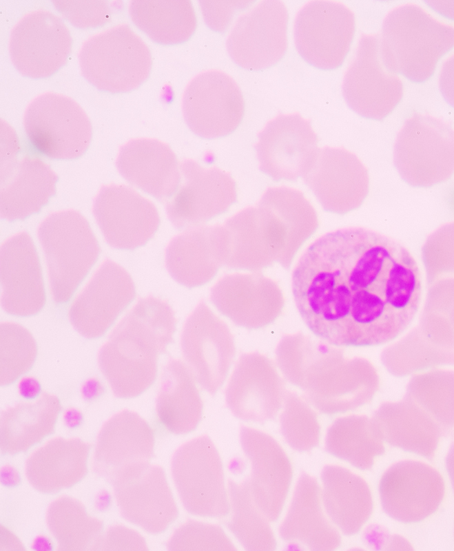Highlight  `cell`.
<instances>
[{
    "instance_id": "obj_3",
    "label": "cell",
    "mask_w": 454,
    "mask_h": 551,
    "mask_svg": "<svg viewBox=\"0 0 454 551\" xmlns=\"http://www.w3.org/2000/svg\"><path fill=\"white\" fill-rule=\"evenodd\" d=\"M385 65L415 83L431 78L441 58L453 47V26L414 3L393 8L385 17L380 37Z\"/></svg>"
},
{
    "instance_id": "obj_13",
    "label": "cell",
    "mask_w": 454,
    "mask_h": 551,
    "mask_svg": "<svg viewBox=\"0 0 454 551\" xmlns=\"http://www.w3.org/2000/svg\"><path fill=\"white\" fill-rule=\"evenodd\" d=\"M179 167L177 187L164 201L168 218L176 227L206 222L225 213L236 201V185L228 173L203 167L193 160H185Z\"/></svg>"
},
{
    "instance_id": "obj_7",
    "label": "cell",
    "mask_w": 454,
    "mask_h": 551,
    "mask_svg": "<svg viewBox=\"0 0 454 551\" xmlns=\"http://www.w3.org/2000/svg\"><path fill=\"white\" fill-rule=\"evenodd\" d=\"M26 136L41 154L55 159H74L87 149L92 136L83 107L63 94L45 92L35 97L23 115Z\"/></svg>"
},
{
    "instance_id": "obj_5",
    "label": "cell",
    "mask_w": 454,
    "mask_h": 551,
    "mask_svg": "<svg viewBox=\"0 0 454 551\" xmlns=\"http://www.w3.org/2000/svg\"><path fill=\"white\" fill-rule=\"evenodd\" d=\"M83 76L98 89L127 92L149 76L152 65L146 43L127 24L112 26L88 38L79 53Z\"/></svg>"
},
{
    "instance_id": "obj_40",
    "label": "cell",
    "mask_w": 454,
    "mask_h": 551,
    "mask_svg": "<svg viewBox=\"0 0 454 551\" xmlns=\"http://www.w3.org/2000/svg\"><path fill=\"white\" fill-rule=\"evenodd\" d=\"M1 386L14 383L32 366L37 354L34 337L24 326L14 322L0 326Z\"/></svg>"
},
{
    "instance_id": "obj_34",
    "label": "cell",
    "mask_w": 454,
    "mask_h": 551,
    "mask_svg": "<svg viewBox=\"0 0 454 551\" xmlns=\"http://www.w3.org/2000/svg\"><path fill=\"white\" fill-rule=\"evenodd\" d=\"M129 13L133 22L154 41L174 45L194 33L197 19L190 1L134 0Z\"/></svg>"
},
{
    "instance_id": "obj_37",
    "label": "cell",
    "mask_w": 454,
    "mask_h": 551,
    "mask_svg": "<svg viewBox=\"0 0 454 551\" xmlns=\"http://www.w3.org/2000/svg\"><path fill=\"white\" fill-rule=\"evenodd\" d=\"M227 487L231 514L229 530L247 550H276L274 532L252 497L249 480L238 483L229 479Z\"/></svg>"
},
{
    "instance_id": "obj_26",
    "label": "cell",
    "mask_w": 454,
    "mask_h": 551,
    "mask_svg": "<svg viewBox=\"0 0 454 551\" xmlns=\"http://www.w3.org/2000/svg\"><path fill=\"white\" fill-rule=\"evenodd\" d=\"M279 534L287 542L314 551L335 550L340 545V535L323 511L321 489L311 475L299 477Z\"/></svg>"
},
{
    "instance_id": "obj_27",
    "label": "cell",
    "mask_w": 454,
    "mask_h": 551,
    "mask_svg": "<svg viewBox=\"0 0 454 551\" xmlns=\"http://www.w3.org/2000/svg\"><path fill=\"white\" fill-rule=\"evenodd\" d=\"M362 169L353 154L327 147L319 149L303 176L327 210L344 214L355 209L360 199Z\"/></svg>"
},
{
    "instance_id": "obj_43",
    "label": "cell",
    "mask_w": 454,
    "mask_h": 551,
    "mask_svg": "<svg viewBox=\"0 0 454 551\" xmlns=\"http://www.w3.org/2000/svg\"><path fill=\"white\" fill-rule=\"evenodd\" d=\"M52 3L72 24L81 28L102 25L112 15V9L107 1L56 0Z\"/></svg>"
},
{
    "instance_id": "obj_1",
    "label": "cell",
    "mask_w": 454,
    "mask_h": 551,
    "mask_svg": "<svg viewBox=\"0 0 454 551\" xmlns=\"http://www.w3.org/2000/svg\"><path fill=\"white\" fill-rule=\"evenodd\" d=\"M299 313L318 337L338 346H374L402 334L422 300L419 266L397 240L360 227L325 233L292 274Z\"/></svg>"
},
{
    "instance_id": "obj_22",
    "label": "cell",
    "mask_w": 454,
    "mask_h": 551,
    "mask_svg": "<svg viewBox=\"0 0 454 551\" xmlns=\"http://www.w3.org/2000/svg\"><path fill=\"white\" fill-rule=\"evenodd\" d=\"M154 435L136 413L123 410L102 426L94 455L93 468L110 482L126 469L149 463L154 456Z\"/></svg>"
},
{
    "instance_id": "obj_24",
    "label": "cell",
    "mask_w": 454,
    "mask_h": 551,
    "mask_svg": "<svg viewBox=\"0 0 454 551\" xmlns=\"http://www.w3.org/2000/svg\"><path fill=\"white\" fill-rule=\"evenodd\" d=\"M225 260L221 225L193 226L175 236L165 251V264L172 277L193 288L204 284Z\"/></svg>"
},
{
    "instance_id": "obj_50",
    "label": "cell",
    "mask_w": 454,
    "mask_h": 551,
    "mask_svg": "<svg viewBox=\"0 0 454 551\" xmlns=\"http://www.w3.org/2000/svg\"><path fill=\"white\" fill-rule=\"evenodd\" d=\"M34 550H50L52 548V543L49 539L45 536L37 537L32 544Z\"/></svg>"
},
{
    "instance_id": "obj_6",
    "label": "cell",
    "mask_w": 454,
    "mask_h": 551,
    "mask_svg": "<svg viewBox=\"0 0 454 551\" xmlns=\"http://www.w3.org/2000/svg\"><path fill=\"white\" fill-rule=\"evenodd\" d=\"M171 469L180 499L189 513L207 518L229 514L223 462L209 437L198 436L181 445L172 457Z\"/></svg>"
},
{
    "instance_id": "obj_20",
    "label": "cell",
    "mask_w": 454,
    "mask_h": 551,
    "mask_svg": "<svg viewBox=\"0 0 454 551\" xmlns=\"http://www.w3.org/2000/svg\"><path fill=\"white\" fill-rule=\"evenodd\" d=\"M181 348L198 382L214 393L223 382L234 354V346L227 326L203 302L184 324Z\"/></svg>"
},
{
    "instance_id": "obj_23",
    "label": "cell",
    "mask_w": 454,
    "mask_h": 551,
    "mask_svg": "<svg viewBox=\"0 0 454 551\" xmlns=\"http://www.w3.org/2000/svg\"><path fill=\"white\" fill-rule=\"evenodd\" d=\"M58 176L37 156L1 163V216L21 220L35 214L55 194Z\"/></svg>"
},
{
    "instance_id": "obj_44",
    "label": "cell",
    "mask_w": 454,
    "mask_h": 551,
    "mask_svg": "<svg viewBox=\"0 0 454 551\" xmlns=\"http://www.w3.org/2000/svg\"><path fill=\"white\" fill-rule=\"evenodd\" d=\"M251 1H201L202 12L206 23L217 32L225 31L235 14L249 5Z\"/></svg>"
},
{
    "instance_id": "obj_14",
    "label": "cell",
    "mask_w": 454,
    "mask_h": 551,
    "mask_svg": "<svg viewBox=\"0 0 454 551\" xmlns=\"http://www.w3.org/2000/svg\"><path fill=\"white\" fill-rule=\"evenodd\" d=\"M288 10L278 0L259 2L241 16L227 40L234 61L249 70H260L277 63L288 45Z\"/></svg>"
},
{
    "instance_id": "obj_2",
    "label": "cell",
    "mask_w": 454,
    "mask_h": 551,
    "mask_svg": "<svg viewBox=\"0 0 454 551\" xmlns=\"http://www.w3.org/2000/svg\"><path fill=\"white\" fill-rule=\"evenodd\" d=\"M177 320L169 304L153 296L140 298L99 350L98 363L114 395L129 399L154 382L158 360L173 342Z\"/></svg>"
},
{
    "instance_id": "obj_16",
    "label": "cell",
    "mask_w": 454,
    "mask_h": 551,
    "mask_svg": "<svg viewBox=\"0 0 454 551\" xmlns=\"http://www.w3.org/2000/svg\"><path fill=\"white\" fill-rule=\"evenodd\" d=\"M379 492L382 508L389 517L411 523L424 520L438 509L445 484L440 472L431 466L404 460L383 474Z\"/></svg>"
},
{
    "instance_id": "obj_25",
    "label": "cell",
    "mask_w": 454,
    "mask_h": 551,
    "mask_svg": "<svg viewBox=\"0 0 454 551\" xmlns=\"http://www.w3.org/2000/svg\"><path fill=\"white\" fill-rule=\"evenodd\" d=\"M116 167L131 184L163 202L180 181V164L172 148L154 138L132 139L120 149Z\"/></svg>"
},
{
    "instance_id": "obj_33",
    "label": "cell",
    "mask_w": 454,
    "mask_h": 551,
    "mask_svg": "<svg viewBox=\"0 0 454 551\" xmlns=\"http://www.w3.org/2000/svg\"><path fill=\"white\" fill-rule=\"evenodd\" d=\"M61 410L59 398L43 393L34 402H23L2 412L1 448L3 453L24 451L54 430Z\"/></svg>"
},
{
    "instance_id": "obj_38",
    "label": "cell",
    "mask_w": 454,
    "mask_h": 551,
    "mask_svg": "<svg viewBox=\"0 0 454 551\" xmlns=\"http://www.w3.org/2000/svg\"><path fill=\"white\" fill-rule=\"evenodd\" d=\"M47 522L61 550H82L100 545L102 522L90 517L81 503L72 498L63 497L52 502Z\"/></svg>"
},
{
    "instance_id": "obj_30",
    "label": "cell",
    "mask_w": 454,
    "mask_h": 551,
    "mask_svg": "<svg viewBox=\"0 0 454 551\" xmlns=\"http://www.w3.org/2000/svg\"><path fill=\"white\" fill-rule=\"evenodd\" d=\"M89 446L79 439L56 437L28 457L26 475L44 492H54L79 481L87 472Z\"/></svg>"
},
{
    "instance_id": "obj_8",
    "label": "cell",
    "mask_w": 454,
    "mask_h": 551,
    "mask_svg": "<svg viewBox=\"0 0 454 551\" xmlns=\"http://www.w3.org/2000/svg\"><path fill=\"white\" fill-rule=\"evenodd\" d=\"M355 31V18L345 4L311 1L299 10L294 23L295 44L310 65L334 70L343 63Z\"/></svg>"
},
{
    "instance_id": "obj_17",
    "label": "cell",
    "mask_w": 454,
    "mask_h": 551,
    "mask_svg": "<svg viewBox=\"0 0 454 551\" xmlns=\"http://www.w3.org/2000/svg\"><path fill=\"white\" fill-rule=\"evenodd\" d=\"M93 213L106 242L119 249L144 245L160 225L154 204L124 185L102 186L96 196Z\"/></svg>"
},
{
    "instance_id": "obj_28",
    "label": "cell",
    "mask_w": 454,
    "mask_h": 551,
    "mask_svg": "<svg viewBox=\"0 0 454 551\" xmlns=\"http://www.w3.org/2000/svg\"><path fill=\"white\" fill-rule=\"evenodd\" d=\"M221 225L224 264L228 267L256 269L278 261L280 248L276 236L258 205L240 210Z\"/></svg>"
},
{
    "instance_id": "obj_48",
    "label": "cell",
    "mask_w": 454,
    "mask_h": 551,
    "mask_svg": "<svg viewBox=\"0 0 454 551\" xmlns=\"http://www.w3.org/2000/svg\"><path fill=\"white\" fill-rule=\"evenodd\" d=\"M1 479L3 484L10 486H17L20 481L19 472L10 465H6L2 467Z\"/></svg>"
},
{
    "instance_id": "obj_12",
    "label": "cell",
    "mask_w": 454,
    "mask_h": 551,
    "mask_svg": "<svg viewBox=\"0 0 454 551\" xmlns=\"http://www.w3.org/2000/svg\"><path fill=\"white\" fill-rule=\"evenodd\" d=\"M111 483L123 517L146 532L161 533L177 519L178 509L162 467L136 465Z\"/></svg>"
},
{
    "instance_id": "obj_47",
    "label": "cell",
    "mask_w": 454,
    "mask_h": 551,
    "mask_svg": "<svg viewBox=\"0 0 454 551\" xmlns=\"http://www.w3.org/2000/svg\"><path fill=\"white\" fill-rule=\"evenodd\" d=\"M101 391V384L97 380L93 378L87 380L81 388L82 396L88 401L96 399L100 395Z\"/></svg>"
},
{
    "instance_id": "obj_46",
    "label": "cell",
    "mask_w": 454,
    "mask_h": 551,
    "mask_svg": "<svg viewBox=\"0 0 454 551\" xmlns=\"http://www.w3.org/2000/svg\"><path fill=\"white\" fill-rule=\"evenodd\" d=\"M18 389L19 394L27 399H32L39 395L41 391V385L39 381L33 377H23L19 383Z\"/></svg>"
},
{
    "instance_id": "obj_39",
    "label": "cell",
    "mask_w": 454,
    "mask_h": 551,
    "mask_svg": "<svg viewBox=\"0 0 454 551\" xmlns=\"http://www.w3.org/2000/svg\"><path fill=\"white\" fill-rule=\"evenodd\" d=\"M227 402L236 417L253 422L272 419L279 407L278 397L266 393L254 380V358L250 356L239 362L227 391Z\"/></svg>"
},
{
    "instance_id": "obj_10",
    "label": "cell",
    "mask_w": 454,
    "mask_h": 551,
    "mask_svg": "<svg viewBox=\"0 0 454 551\" xmlns=\"http://www.w3.org/2000/svg\"><path fill=\"white\" fill-rule=\"evenodd\" d=\"M72 38L62 19L44 9L31 11L13 27L9 41L11 61L23 76L48 77L67 62Z\"/></svg>"
},
{
    "instance_id": "obj_19",
    "label": "cell",
    "mask_w": 454,
    "mask_h": 551,
    "mask_svg": "<svg viewBox=\"0 0 454 551\" xmlns=\"http://www.w3.org/2000/svg\"><path fill=\"white\" fill-rule=\"evenodd\" d=\"M243 450L251 468L252 497L269 522L280 517L291 486L293 468L281 445L270 435L251 427L240 428Z\"/></svg>"
},
{
    "instance_id": "obj_15",
    "label": "cell",
    "mask_w": 454,
    "mask_h": 551,
    "mask_svg": "<svg viewBox=\"0 0 454 551\" xmlns=\"http://www.w3.org/2000/svg\"><path fill=\"white\" fill-rule=\"evenodd\" d=\"M135 295V284L129 273L115 262L105 260L73 300L69 320L84 337L99 338Z\"/></svg>"
},
{
    "instance_id": "obj_9",
    "label": "cell",
    "mask_w": 454,
    "mask_h": 551,
    "mask_svg": "<svg viewBox=\"0 0 454 551\" xmlns=\"http://www.w3.org/2000/svg\"><path fill=\"white\" fill-rule=\"evenodd\" d=\"M378 34H362L342 83L344 98L358 114L382 120L403 96V83L384 64Z\"/></svg>"
},
{
    "instance_id": "obj_18",
    "label": "cell",
    "mask_w": 454,
    "mask_h": 551,
    "mask_svg": "<svg viewBox=\"0 0 454 551\" xmlns=\"http://www.w3.org/2000/svg\"><path fill=\"white\" fill-rule=\"evenodd\" d=\"M258 138L260 169L275 180L303 175L319 150L310 121L298 113L279 115L269 121Z\"/></svg>"
},
{
    "instance_id": "obj_49",
    "label": "cell",
    "mask_w": 454,
    "mask_h": 551,
    "mask_svg": "<svg viewBox=\"0 0 454 551\" xmlns=\"http://www.w3.org/2000/svg\"><path fill=\"white\" fill-rule=\"evenodd\" d=\"M63 421L65 424L70 428H75L83 422V416L82 413L76 408H70L63 413Z\"/></svg>"
},
{
    "instance_id": "obj_21",
    "label": "cell",
    "mask_w": 454,
    "mask_h": 551,
    "mask_svg": "<svg viewBox=\"0 0 454 551\" xmlns=\"http://www.w3.org/2000/svg\"><path fill=\"white\" fill-rule=\"evenodd\" d=\"M1 304L10 315L28 317L39 313L46 302L42 270L32 238L17 233L1 247Z\"/></svg>"
},
{
    "instance_id": "obj_11",
    "label": "cell",
    "mask_w": 454,
    "mask_h": 551,
    "mask_svg": "<svg viewBox=\"0 0 454 551\" xmlns=\"http://www.w3.org/2000/svg\"><path fill=\"white\" fill-rule=\"evenodd\" d=\"M183 112L189 129L205 138L227 136L245 113V101L236 81L218 70L202 72L185 90Z\"/></svg>"
},
{
    "instance_id": "obj_29",
    "label": "cell",
    "mask_w": 454,
    "mask_h": 551,
    "mask_svg": "<svg viewBox=\"0 0 454 551\" xmlns=\"http://www.w3.org/2000/svg\"><path fill=\"white\" fill-rule=\"evenodd\" d=\"M322 501L331 521L346 535L358 533L373 507L367 481L350 470L327 465L321 472Z\"/></svg>"
},
{
    "instance_id": "obj_31",
    "label": "cell",
    "mask_w": 454,
    "mask_h": 551,
    "mask_svg": "<svg viewBox=\"0 0 454 551\" xmlns=\"http://www.w3.org/2000/svg\"><path fill=\"white\" fill-rule=\"evenodd\" d=\"M395 158L405 167L448 166L453 158V132L446 121L414 114L400 131Z\"/></svg>"
},
{
    "instance_id": "obj_4",
    "label": "cell",
    "mask_w": 454,
    "mask_h": 551,
    "mask_svg": "<svg viewBox=\"0 0 454 551\" xmlns=\"http://www.w3.org/2000/svg\"><path fill=\"white\" fill-rule=\"evenodd\" d=\"M37 234L53 300L65 303L97 260L99 242L86 218L74 210L51 214L41 222Z\"/></svg>"
},
{
    "instance_id": "obj_45",
    "label": "cell",
    "mask_w": 454,
    "mask_h": 551,
    "mask_svg": "<svg viewBox=\"0 0 454 551\" xmlns=\"http://www.w3.org/2000/svg\"><path fill=\"white\" fill-rule=\"evenodd\" d=\"M103 550H147L144 539L136 531L122 526L110 528L102 537Z\"/></svg>"
},
{
    "instance_id": "obj_42",
    "label": "cell",
    "mask_w": 454,
    "mask_h": 551,
    "mask_svg": "<svg viewBox=\"0 0 454 551\" xmlns=\"http://www.w3.org/2000/svg\"><path fill=\"white\" fill-rule=\"evenodd\" d=\"M280 430L287 444L305 452L318 446L320 426L316 415L296 402H291L280 419Z\"/></svg>"
},
{
    "instance_id": "obj_32",
    "label": "cell",
    "mask_w": 454,
    "mask_h": 551,
    "mask_svg": "<svg viewBox=\"0 0 454 551\" xmlns=\"http://www.w3.org/2000/svg\"><path fill=\"white\" fill-rule=\"evenodd\" d=\"M156 410L161 424L176 435L193 431L200 422L203 402L190 371L180 360H169L163 368Z\"/></svg>"
},
{
    "instance_id": "obj_36",
    "label": "cell",
    "mask_w": 454,
    "mask_h": 551,
    "mask_svg": "<svg viewBox=\"0 0 454 551\" xmlns=\"http://www.w3.org/2000/svg\"><path fill=\"white\" fill-rule=\"evenodd\" d=\"M325 449L331 455L353 466L369 470L375 459L385 452L383 440L372 421L362 416H350L335 421L328 428Z\"/></svg>"
},
{
    "instance_id": "obj_35",
    "label": "cell",
    "mask_w": 454,
    "mask_h": 551,
    "mask_svg": "<svg viewBox=\"0 0 454 551\" xmlns=\"http://www.w3.org/2000/svg\"><path fill=\"white\" fill-rule=\"evenodd\" d=\"M379 437L391 445L432 458L443 432L432 418L403 407H386L372 421Z\"/></svg>"
},
{
    "instance_id": "obj_41",
    "label": "cell",
    "mask_w": 454,
    "mask_h": 551,
    "mask_svg": "<svg viewBox=\"0 0 454 551\" xmlns=\"http://www.w3.org/2000/svg\"><path fill=\"white\" fill-rule=\"evenodd\" d=\"M169 550H236L223 528L216 524L188 520L167 542Z\"/></svg>"
}]
</instances>
